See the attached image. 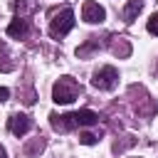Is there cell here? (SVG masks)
<instances>
[{"mask_svg": "<svg viewBox=\"0 0 158 158\" xmlns=\"http://www.w3.org/2000/svg\"><path fill=\"white\" fill-rule=\"evenodd\" d=\"M49 118H52V126L57 131H69L77 126H94L99 121V114H94L91 109H81V111H72L64 116H49Z\"/></svg>", "mask_w": 158, "mask_h": 158, "instance_id": "cell-1", "label": "cell"}, {"mask_svg": "<svg viewBox=\"0 0 158 158\" xmlns=\"http://www.w3.org/2000/svg\"><path fill=\"white\" fill-rule=\"evenodd\" d=\"M81 94V86L72 79V77H62L54 81V89H52V96L57 104H72L77 96Z\"/></svg>", "mask_w": 158, "mask_h": 158, "instance_id": "cell-2", "label": "cell"}, {"mask_svg": "<svg viewBox=\"0 0 158 158\" xmlns=\"http://www.w3.org/2000/svg\"><path fill=\"white\" fill-rule=\"evenodd\" d=\"M72 27H74V12H72V7H64V10H59V12H54V15H52L49 35L59 40V37H64Z\"/></svg>", "mask_w": 158, "mask_h": 158, "instance_id": "cell-3", "label": "cell"}, {"mask_svg": "<svg viewBox=\"0 0 158 158\" xmlns=\"http://www.w3.org/2000/svg\"><path fill=\"white\" fill-rule=\"evenodd\" d=\"M116 79H118V72H116L114 67H101V69L94 74L91 84H94L96 89H104V91H109V89H114V86H116Z\"/></svg>", "mask_w": 158, "mask_h": 158, "instance_id": "cell-4", "label": "cell"}, {"mask_svg": "<svg viewBox=\"0 0 158 158\" xmlns=\"http://www.w3.org/2000/svg\"><path fill=\"white\" fill-rule=\"evenodd\" d=\"M81 17H84L86 22H104L106 12H104V7H101L99 2L86 0V2H84V7H81Z\"/></svg>", "mask_w": 158, "mask_h": 158, "instance_id": "cell-5", "label": "cell"}, {"mask_svg": "<svg viewBox=\"0 0 158 158\" xmlns=\"http://www.w3.org/2000/svg\"><path fill=\"white\" fill-rule=\"evenodd\" d=\"M7 128H10L15 136H25V133L32 128V118H30V116H25V114H15V116H10Z\"/></svg>", "mask_w": 158, "mask_h": 158, "instance_id": "cell-6", "label": "cell"}, {"mask_svg": "<svg viewBox=\"0 0 158 158\" xmlns=\"http://www.w3.org/2000/svg\"><path fill=\"white\" fill-rule=\"evenodd\" d=\"M27 32H30V25H27V20L25 17H15L10 25H7V35L10 37H27Z\"/></svg>", "mask_w": 158, "mask_h": 158, "instance_id": "cell-7", "label": "cell"}, {"mask_svg": "<svg viewBox=\"0 0 158 158\" xmlns=\"http://www.w3.org/2000/svg\"><path fill=\"white\" fill-rule=\"evenodd\" d=\"M141 7H143V2H141V0H131V2L126 5V10H123V20H126V22H131V20L141 12Z\"/></svg>", "mask_w": 158, "mask_h": 158, "instance_id": "cell-8", "label": "cell"}, {"mask_svg": "<svg viewBox=\"0 0 158 158\" xmlns=\"http://www.w3.org/2000/svg\"><path fill=\"white\" fill-rule=\"evenodd\" d=\"M148 32H151V35H158V12L151 15V20H148Z\"/></svg>", "mask_w": 158, "mask_h": 158, "instance_id": "cell-9", "label": "cell"}, {"mask_svg": "<svg viewBox=\"0 0 158 158\" xmlns=\"http://www.w3.org/2000/svg\"><path fill=\"white\" fill-rule=\"evenodd\" d=\"M114 52H116V54H121V57H128L131 47H128L126 42H121V44H114Z\"/></svg>", "mask_w": 158, "mask_h": 158, "instance_id": "cell-10", "label": "cell"}, {"mask_svg": "<svg viewBox=\"0 0 158 158\" xmlns=\"http://www.w3.org/2000/svg\"><path fill=\"white\" fill-rule=\"evenodd\" d=\"M81 143L91 146V143H96V136H94V133H81Z\"/></svg>", "mask_w": 158, "mask_h": 158, "instance_id": "cell-11", "label": "cell"}, {"mask_svg": "<svg viewBox=\"0 0 158 158\" xmlns=\"http://www.w3.org/2000/svg\"><path fill=\"white\" fill-rule=\"evenodd\" d=\"M5 99H10V91L5 86H0V101H5Z\"/></svg>", "mask_w": 158, "mask_h": 158, "instance_id": "cell-12", "label": "cell"}, {"mask_svg": "<svg viewBox=\"0 0 158 158\" xmlns=\"http://www.w3.org/2000/svg\"><path fill=\"white\" fill-rule=\"evenodd\" d=\"M0 158H5V151H2V146H0Z\"/></svg>", "mask_w": 158, "mask_h": 158, "instance_id": "cell-13", "label": "cell"}]
</instances>
